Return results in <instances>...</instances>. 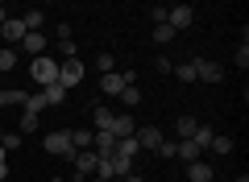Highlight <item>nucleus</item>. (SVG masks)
I'll return each mask as SVG.
<instances>
[{
    "mask_svg": "<svg viewBox=\"0 0 249 182\" xmlns=\"http://www.w3.org/2000/svg\"><path fill=\"white\" fill-rule=\"evenodd\" d=\"M166 25L175 29V33H178V29H191V25H196V9H191V4H175V9H166Z\"/></svg>",
    "mask_w": 249,
    "mask_h": 182,
    "instance_id": "4",
    "label": "nucleus"
},
{
    "mask_svg": "<svg viewBox=\"0 0 249 182\" xmlns=\"http://www.w3.org/2000/svg\"><path fill=\"white\" fill-rule=\"evenodd\" d=\"M0 29H4V42H17V46L25 42V25H21V17H9Z\"/></svg>",
    "mask_w": 249,
    "mask_h": 182,
    "instance_id": "11",
    "label": "nucleus"
},
{
    "mask_svg": "<svg viewBox=\"0 0 249 182\" xmlns=\"http://www.w3.org/2000/svg\"><path fill=\"white\" fill-rule=\"evenodd\" d=\"M21 141H25L21 132H4V141H0V145H4V153H9V149H17V145H21Z\"/></svg>",
    "mask_w": 249,
    "mask_h": 182,
    "instance_id": "28",
    "label": "nucleus"
},
{
    "mask_svg": "<svg viewBox=\"0 0 249 182\" xmlns=\"http://www.w3.org/2000/svg\"><path fill=\"white\" fill-rule=\"evenodd\" d=\"M0 79H4V75H0Z\"/></svg>",
    "mask_w": 249,
    "mask_h": 182,
    "instance_id": "40",
    "label": "nucleus"
},
{
    "mask_svg": "<svg viewBox=\"0 0 249 182\" xmlns=\"http://www.w3.org/2000/svg\"><path fill=\"white\" fill-rule=\"evenodd\" d=\"M50 182H67V178H58V174H54V178H50Z\"/></svg>",
    "mask_w": 249,
    "mask_h": 182,
    "instance_id": "37",
    "label": "nucleus"
},
{
    "mask_svg": "<svg viewBox=\"0 0 249 182\" xmlns=\"http://www.w3.org/2000/svg\"><path fill=\"white\" fill-rule=\"evenodd\" d=\"M91 182H108V178H91Z\"/></svg>",
    "mask_w": 249,
    "mask_h": 182,
    "instance_id": "38",
    "label": "nucleus"
},
{
    "mask_svg": "<svg viewBox=\"0 0 249 182\" xmlns=\"http://www.w3.org/2000/svg\"><path fill=\"white\" fill-rule=\"evenodd\" d=\"M191 66H196V79H204V83H220L224 79V66L212 58H191Z\"/></svg>",
    "mask_w": 249,
    "mask_h": 182,
    "instance_id": "5",
    "label": "nucleus"
},
{
    "mask_svg": "<svg viewBox=\"0 0 249 182\" xmlns=\"http://www.w3.org/2000/svg\"><path fill=\"white\" fill-rule=\"evenodd\" d=\"M9 178V157H4V145H0V182Z\"/></svg>",
    "mask_w": 249,
    "mask_h": 182,
    "instance_id": "33",
    "label": "nucleus"
},
{
    "mask_svg": "<svg viewBox=\"0 0 249 182\" xmlns=\"http://www.w3.org/2000/svg\"><path fill=\"white\" fill-rule=\"evenodd\" d=\"M112 108H108V104H96V108H91V124H96V132H108V129H112Z\"/></svg>",
    "mask_w": 249,
    "mask_h": 182,
    "instance_id": "9",
    "label": "nucleus"
},
{
    "mask_svg": "<svg viewBox=\"0 0 249 182\" xmlns=\"http://www.w3.org/2000/svg\"><path fill=\"white\" fill-rule=\"evenodd\" d=\"M232 182H249V174H237V178H232Z\"/></svg>",
    "mask_w": 249,
    "mask_h": 182,
    "instance_id": "36",
    "label": "nucleus"
},
{
    "mask_svg": "<svg viewBox=\"0 0 249 182\" xmlns=\"http://www.w3.org/2000/svg\"><path fill=\"white\" fill-rule=\"evenodd\" d=\"M29 79L37 83V91L50 87V83H58V62L46 58V54H42V58H34V62H29Z\"/></svg>",
    "mask_w": 249,
    "mask_h": 182,
    "instance_id": "1",
    "label": "nucleus"
},
{
    "mask_svg": "<svg viewBox=\"0 0 249 182\" xmlns=\"http://www.w3.org/2000/svg\"><path fill=\"white\" fill-rule=\"evenodd\" d=\"M154 42H175V29L170 25H154Z\"/></svg>",
    "mask_w": 249,
    "mask_h": 182,
    "instance_id": "27",
    "label": "nucleus"
},
{
    "mask_svg": "<svg viewBox=\"0 0 249 182\" xmlns=\"http://www.w3.org/2000/svg\"><path fill=\"white\" fill-rule=\"evenodd\" d=\"M212 137H216V132H212V129H208V124H199V129H196V132H191V141H196V145H199V149H208V145H212Z\"/></svg>",
    "mask_w": 249,
    "mask_h": 182,
    "instance_id": "22",
    "label": "nucleus"
},
{
    "mask_svg": "<svg viewBox=\"0 0 249 182\" xmlns=\"http://www.w3.org/2000/svg\"><path fill=\"white\" fill-rule=\"evenodd\" d=\"M108 132H112L116 141H124V137H133V132H137V124H133V116H129V112H116V116H112V129H108Z\"/></svg>",
    "mask_w": 249,
    "mask_h": 182,
    "instance_id": "7",
    "label": "nucleus"
},
{
    "mask_svg": "<svg viewBox=\"0 0 249 182\" xmlns=\"http://www.w3.org/2000/svg\"><path fill=\"white\" fill-rule=\"evenodd\" d=\"M42 108H46V99H42V91H34V96H25V112H34V116H42Z\"/></svg>",
    "mask_w": 249,
    "mask_h": 182,
    "instance_id": "24",
    "label": "nucleus"
},
{
    "mask_svg": "<svg viewBox=\"0 0 249 182\" xmlns=\"http://www.w3.org/2000/svg\"><path fill=\"white\" fill-rule=\"evenodd\" d=\"M96 66L104 70V75H112V70H116V58H112V54L104 50V54H100V58H96Z\"/></svg>",
    "mask_w": 249,
    "mask_h": 182,
    "instance_id": "26",
    "label": "nucleus"
},
{
    "mask_svg": "<svg viewBox=\"0 0 249 182\" xmlns=\"http://www.w3.org/2000/svg\"><path fill=\"white\" fill-rule=\"evenodd\" d=\"M187 178H191V182H216V174H212L208 162H191V165H187Z\"/></svg>",
    "mask_w": 249,
    "mask_h": 182,
    "instance_id": "12",
    "label": "nucleus"
},
{
    "mask_svg": "<svg viewBox=\"0 0 249 182\" xmlns=\"http://www.w3.org/2000/svg\"><path fill=\"white\" fill-rule=\"evenodd\" d=\"M21 50H25V54H34V58H42V50H46V37H42V33H25Z\"/></svg>",
    "mask_w": 249,
    "mask_h": 182,
    "instance_id": "14",
    "label": "nucleus"
},
{
    "mask_svg": "<svg viewBox=\"0 0 249 182\" xmlns=\"http://www.w3.org/2000/svg\"><path fill=\"white\" fill-rule=\"evenodd\" d=\"M150 21L154 25H166V9H150Z\"/></svg>",
    "mask_w": 249,
    "mask_h": 182,
    "instance_id": "32",
    "label": "nucleus"
},
{
    "mask_svg": "<svg viewBox=\"0 0 249 182\" xmlns=\"http://www.w3.org/2000/svg\"><path fill=\"white\" fill-rule=\"evenodd\" d=\"M175 149H178V141H162L154 153H158V157H175Z\"/></svg>",
    "mask_w": 249,
    "mask_h": 182,
    "instance_id": "29",
    "label": "nucleus"
},
{
    "mask_svg": "<svg viewBox=\"0 0 249 182\" xmlns=\"http://www.w3.org/2000/svg\"><path fill=\"white\" fill-rule=\"evenodd\" d=\"M91 149H96V157H112L116 153V137L112 132H96V137H91Z\"/></svg>",
    "mask_w": 249,
    "mask_h": 182,
    "instance_id": "10",
    "label": "nucleus"
},
{
    "mask_svg": "<svg viewBox=\"0 0 249 182\" xmlns=\"http://www.w3.org/2000/svg\"><path fill=\"white\" fill-rule=\"evenodd\" d=\"M42 99H46V108H50V104H62V99H67V91H62L58 83H50V87H42Z\"/></svg>",
    "mask_w": 249,
    "mask_h": 182,
    "instance_id": "17",
    "label": "nucleus"
},
{
    "mask_svg": "<svg viewBox=\"0 0 249 182\" xmlns=\"http://www.w3.org/2000/svg\"><path fill=\"white\" fill-rule=\"evenodd\" d=\"M121 99H124L129 108H137V104H142V91H137V83H129V87H124V91H121Z\"/></svg>",
    "mask_w": 249,
    "mask_h": 182,
    "instance_id": "25",
    "label": "nucleus"
},
{
    "mask_svg": "<svg viewBox=\"0 0 249 182\" xmlns=\"http://www.w3.org/2000/svg\"><path fill=\"white\" fill-rule=\"evenodd\" d=\"M208 149H212V153H220V157H229V153H232V137H220V132H216Z\"/></svg>",
    "mask_w": 249,
    "mask_h": 182,
    "instance_id": "19",
    "label": "nucleus"
},
{
    "mask_svg": "<svg viewBox=\"0 0 249 182\" xmlns=\"http://www.w3.org/2000/svg\"><path fill=\"white\" fill-rule=\"evenodd\" d=\"M175 157H183V162L191 165V162H199V157H204V149H199L196 141H178V149H175Z\"/></svg>",
    "mask_w": 249,
    "mask_h": 182,
    "instance_id": "13",
    "label": "nucleus"
},
{
    "mask_svg": "<svg viewBox=\"0 0 249 182\" xmlns=\"http://www.w3.org/2000/svg\"><path fill=\"white\" fill-rule=\"evenodd\" d=\"M21 137H29V132H37V116L34 112H21V124H17Z\"/></svg>",
    "mask_w": 249,
    "mask_h": 182,
    "instance_id": "23",
    "label": "nucleus"
},
{
    "mask_svg": "<svg viewBox=\"0 0 249 182\" xmlns=\"http://www.w3.org/2000/svg\"><path fill=\"white\" fill-rule=\"evenodd\" d=\"M175 129H178V137H183V141H191V132L199 129V120H196V116H178Z\"/></svg>",
    "mask_w": 249,
    "mask_h": 182,
    "instance_id": "16",
    "label": "nucleus"
},
{
    "mask_svg": "<svg viewBox=\"0 0 249 182\" xmlns=\"http://www.w3.org/2000/svg\"><path fill=\"white\" fill-rule=\"evenodd\" d=\"M237 66H241V70H245V66H249V46H245V42H241V46H237Z\"/></svg>",
    "mask_w": 249,
    "mask_h": 182,
    "instance_id": "30",
    "label": "nucleus"
},
{
    "mask_svg": "<svg viewBox=\"0 0 249 182\" xmlns=\"http://www.w3.org/2000/svg\"><path fill=\"white\" fill-rule=\"evenodd\" d=\"M4 21H9V9H4V4H0V25H4Z\"/></svg>",
    "mask_w": 249,
    "mask_h": 182,
    "instance_id": "35",
    "label": "nucleus"
},
{
    "mask_svg": "<svg viewBox=\"0 0 249 182\" xmlns=\"http://www.w3.org/2000/svg\"><path fill=\"white\" fill-rule=\"evenodd\" d=\"M124 182H145V178H142V174H124Z\"/></svg>",
    "mask_w": 249,
    "mask_h": 182,
    "instance_id": "34",
    "label": "nucleus"
},
{
    "mask_svg": "<svg viewBox=\"0 0 249 182\" xmlns=\"http://www.w3.org/2000/svg\"><path fill=\"white\" fill-rule=\"evenodd\" d=\"M137 149H142V145H137L133 137H124V141H116V157H124V162H133V157H137Z\"/></svg>",
    "mask_w": 249,
    "mask_h": 182,
    "instance_id": "15",
    "label": "nucleus"
},
{
    "mask_svg": "<svg viewBox=\"0 0 249 182\" xmlns=\"http://www.w3.org/2000/svg\"><path fill=\"white\" fill-rule=\"evenodd\" d=\"M71 162H75V174H79V178H88V174H96L100 157H96V149H79V153H75Z\"/></svg>",
    "mask_w": 249,
    "mask_h": 182,
    "instance_id": "6",
    "label": "nucleus"
},
{
    "mask_svg": "<svg viewBox=\"0 0 249 182\" xmlns=\"http://www.w3.org/2000/svg\"><path fill=\"white\" fill-rule=\"evenodd\" d=\"M42 149H46V153H54V157H75V145H71V129H58V132H46V141H42Z\"/></svg>",
    "mask_w": 249,
    "mask_h": 182,
    "instance_id": "2",
    "label": "nucleus"
},
{
    "mask_svg": "<svg viewBox=\"0 0 249 182\" xmlns=\"http://www.w3.org/2000/svg\"><path fill=\"white\" fill-rule=\"evenodd\" d=\"M13 66H17V50H13V46H4V50H0V75H9Z\"/></svg>",
    "mask_w": 249,
    "mask_h": 182,
    "instance_id": "20",
    "label": "nucleus"
},
{
    "mask_svg": "<svg viewBox=\"0 0 249 182\" xmlns=\"http://www.w3.org/2000/svg\"><path fill=\"white\" fill-rule=\"evenodd\" d=\"M133 141H137L142 149H158V145H162L166 137H162V129H154V124H145L142 132H133Z\"/></svg>",
    "mask_w": 249,
    "mask_h": 182,
    "instance_id": "8",
    "label": "nucleus"
},
{
    "mask_svg": "<svg viewBox=\"0 0 249 182\" xmlns=\"http://www.w3.org/2000/svg\"><path fill=\"white\" fill-rule=\"evenodd\" d=\"M0 141H4V129H0Z\"/></svg>",
    "mask_w": 249,
    "mask_h": 182,
    "instance_id": "39",
    "label": "nucleus"
},
{
    "mask_svg": "<svg viewBox=\"0 0 249 182\" xmlns=\"http://www.w3.org/2000/svg\"><path fill=\"white\" fill-rule=\"evenodd\" d=\"M54 33H58L62 42H71V25H67V21H58V25H54Z\"/></svg>",
    "mask_w": 249,
    "mask_h": 182,
    "instance_id": "31",
    "label": "nucleus"
},
{
    "mask_svg": "<svg viewBox=\"0 0 249 182\" xmlns=\"http://www.w3.org/2000/svg\"><path fill=\"white\" fill-rule=\"evenodd\" d=\"M79 79H83V62H79V58H67V62H58V87H62V91L79 87Z\"/></svg>",
    "mask_w": 249,
    "mask_h": 182,
    "instance_id": "3",
    "label": "nucleus"
},
{
    "mask_svg": "<svg viewBox=\"0 0 249 182\" xmlns=\"http://www.w3.org/2000/svg\"><path fill=\"white\" fill-rule=\"evenodd\" d=\"M91 137H96V132H88V129H75V132H71V145H75V153H79V149H91Z\"/></svg>",
    "mask_w": 249,
    "mask_h": 182,
    "instance_id": "18",
    "label": "nucleus"
},
{
    "mask_svg": "<svg viewBox=\"0 0 249 182\" xmlns=\"http://www.w3.org/2000/svg\"><path fill=\"white\" fill-rule=\"evenodd\" d=\"M170 70H175L178 83H196V66H191V62H178V66H170Z\"/></svg>",
    "mask_w": 249,
    "mask_h": 182,
    "instance_id": "21",
    "label": "nucleus"
}]
</instances>
